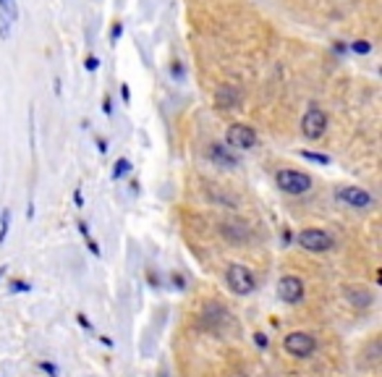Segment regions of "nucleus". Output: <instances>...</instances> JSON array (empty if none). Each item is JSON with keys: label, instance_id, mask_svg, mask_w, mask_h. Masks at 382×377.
Listing matches in <instances>:
<instances>
[{"label": "nucleus", "instance_id": "b1692460", "mask_svg": "<svg viewBox=\"0 0 382 377\" xmlns=\"http://www.w3.org/2000/svg\"><path fill=\"white\" fill-rule=\"evenodd\" d=\"M79 325H82V328H87V330H92V322L84 317V315H79Z\"/></svg>", "mask_w": 382, "mask_h": 377}, {"label": "nucleus", "instance_id": "5701e85b", "mask_svg": "<svg viewBox=\"0 0 382 377\" xmlns=\"http://www.w3.org/2000/svg\"><path fill=\"white\" fill-rule=\"evenodd\" d=\"M254 343H257L260 349H267V338H264V333H257V335H254Z\"/></svg>", "mask_w": 382, "mask_h": 377}, {"label": "nucleus", "instance_id": "4468645a", "mask_svg": "<svg viewBox=\"0 0 382 377\" xmlns=\"http://www.w3.org/2000/svg\"><path fill=\"white\" fill-rule=\"evenodd\" d=\"M129 173H131V160H129V157H118V160H116V165H113V173H110V176H113V181H118V178L129 176Z\"/></svg>", "mask_w": 382, "mask_h": 377}, {"label": "nucleus", "instance_id": "0eeeda50", "mask_svg": "<svg viewBox=\"0 0 382 377\" xmlns=\"http://www.w3.org/2000/svg\"><path fill=\"white\" fill-rule=\"evenodd\" d=\"M278 299L283 304H299L301 299H304V283H301V278H296V275H283L278 281Z\"/></svg>", "mask_w": 382, "mask_h": 377}, {"label": "nucleus", "instance_id": "f8f14e48", "mask_svg": "<svg viewBox=\"0 0 382 377\" xmlns=\"http://www.w3.org/2000/svg\"><path fill=\"white\" fill-rule=\"evenodd\" d=\"M346 299L354 306H356V309H367V306L372 304V299H374V296H372L367 288H348V291H346Z\"/></svg>", "mask_w": 382, "mask_h": 377}, {"label": "nucleus", "instance_id": "f3484780", "mask_svg": "<svg viewBox=\"0 0 382 377\" xmlns=\"http://www.w3.org/2000/svg\"><path fill=\"white\" fill-rule=\"evenodd\" d=\"M0 37H3V40L11 37V19H8L3 11H0Z\"/></svg>", "mask_w": 382, "mask_h": 377}, {"label": "nucleus", "instance_id": "aec40b11", "mask_svg": "<svg viewBox=\"0 0 382 377\" xmlns=\"http://www.w3.org/2000/svg\"><path fill=\"white\" fill-rule=\"evenodd\" d=\"M84 69H87V71H97V69H100V60H97L95 55H89V58L84 60Z\"/></svg>", "mask_w": 382, "mask_h": 377}, {"label": "nucleus", "instance_id": "9d476101", "mask_svg": "<svg viewBox=\"0 0 382 377\" xmlns=\"http://www.w3.org/2000/svg\"><path fill=\"white\" fill-rule=\"evenodd\" d=\"M226 319H228V312L220 304H207L204 306V322H207L212 330L220 328V322H226Z\"/></svg>", "mask_w": 382, "mask_h": 377}, {"label": "nucleus", "instance_id": "a878e982", "mask_svg": "<svg viewBox=\"0 0 382 377\" xmlns=\"http://www.w3.org/2000/svg\"><path fill=\"white\" fill-rule=\"evenodd\" d=\"M120 94H123V100H126V103H129V97H131V92H129V87H126V84H123V87H120Z\"/></svg>", "mask_w": 382, "mask_h": 377}, {"label": "nucleus", "instance_id": "39448f33", "mask_svg": "<svg viewBox=\"0 0 382 377\" xmlns=\"http://www.w3.org/2000/svg\"><path fill=\"white\" fill-rule=\"evenodd\" d=\"M327 123H330V118L325 113L322 107L311 105L304 116H301V134L307 137V139H320L325 137V131H327Z\"/></svg>", "mask_w": 382, "mask_h": 377}, {"label": "nucleus", "instance_id": "f257e3e1", "mask_svg": "<svg viewBox=\"0 0 382 377\" xmlns=\"http://www.w3.org/2000/svg\"><path fill=\"white\" fill-rule=\"evenodd\" d=\"M275 184L280 191H286L291 197H299V194H307L311 188V176L309 173H304V170H291V168H283V170H278L275 173Z\"/></svg>", "mask_w": 382, "mask_h": 377}, {"label": "nucleus", "instance_id": "f03ea898", "mask_svg": "<svg viewBox=\"0 0 382 377\" xmlns=\"http://www.w3.org/2000/svg\"><path fill=\"white\" fill-rule=\"evenodd\" d=\"M296 244L307 252L322 254V252H330L335 247V236L325 228H304V231L296 234Z\"/></svg>", "mask_w": 382, "mask_h": 377}, {"label": "nucleus", "instance_id": "1a4fd4ad", "mask_svg": "<svg viewBox=\"0 0 382 377\" xmlns=\"http://www.w3.org/2000/svg\"><path fill=\"white\" fill-rule=\"evenodd\" d=\"M210 157L215 160V165L228 168V170L239 165V157L230 152V147H228V144H212V147H210Z\"/></svg>", "mask_w": 382, "mask_h": 377}, {"label": "nucleus", "instance_id": "dca6fc26", "mask_svg": "<svg viewBox=\"0 0 382 377\" xmlns=\"http://www.w3.org/2000/svg\"><path fill=\"white\" fill-rule=\"evenodd\" d=\"M301 157L317 165H330V155H322V152H301Z\"/></svg>", "mask_w": 382, "mask_h": 377}, {"label": "nucleus", "instance_id": "6e6552de", "mask_svg": "<svg viewBox=\"0 0 382 377\" xmlns=\"http://www.w3.org/2000/svg\"><path fill=\"white\" fill-rule=\"evenodd\" d=\"M335 197L340 202H346V204H351V207H356V210H367L374 202L370 191L361 186H338L335 188Z\"/></svg>", "mask_w": 382, "mask_h": 377}, {"label": "nucleus", "instance_id": "20e7f679", "mask_svg": "<svg viewBox=\"0 0 382 377\" xmlns=\"http://www.w3.org/2000/svg\"><path fill=\"white\" fill-rule=\"evenodd\" d=\"M228 288L239 296H249L257 291V275L246 265H230L226 272Z\"/></svg>", "mask_w": 382, "mask_h": 377}, {"label": "nucleus", "instance_id": "bb28decb", "mask_svg": "<svg viewBox=\"0 0 382 377\" xmlns=\"http://www.w3.org/2000/svg\"><path fill=\"white\" fill-rule=\"evenodd\" d=\"M3 275H6V268H0V278H3Z\"/></svg>", "mask_w": 382, "mask_h": 377}, {"label": "nucleus", "instance_id": "393cba45", "mask_svg": "<svg viewBox=\"0 0 382 377\" xmlns=\"http://www.w3.org/2000/svg\"><path fill=\"white\" fill-rule=\"evenodd\" d=\"M120 32H123V26H120V24H116V26H113V40H118Z\"/></svg>", "mask_w": 382, "mask_h": 377}, {"label": "nucleus", "instance_id": "2eb2a0df", "mask_svg": "<svg viewBox=\"0 0 382 377\" xmlns=\"http://www.w3.org/2000/svg\"><path fill=\"white\" fill-rule=\"evenodd\" d=\"M0 11L6 13L11 21H16L19 19V3L16 0H0Z\"/></svg>", "mask_w": 382, "mask_h": 377}, {"label": "nucleus", "instance_id": "a211bd4d", "mask_svg": "<svg viewBox=\"0 0 382 377\" xmlns=\"http://www.w3.org/2000/svg\"><path fill=\"white\" fill-rule=\"evenodd\" d=\"M8 223H11V212L6 210L3 212V220H0V244H3L6 236H8Z\"/></svg>", "mask_w": 382, "mask_h": 377}, {"label": "nucleus", "instance_id": "4be33fe9", "mask_svg": "<svg viewBox=\"0 0 382 377\" xmlns=\"http://www.w3.org/2000/svg\"><path fill=\"white\" fill-rule=\"evenodd\" d=\"M11 291H29V283H24V281H13V283H11Z\"/></svg>", "mask_w": 382, "mask_h": 377}, {"label": "nucleus", "instance_id": "ddd939ff", "mask_svg": "<svg viewBox=\"0 0 382 377\" xmlns=\"http://www.w3.org/2000/svg\"><path fill=\"white\" fill-rule=\"evenodd\" d=\"M215 103L217 107H223V110H228V107H236V103H239V92L236 89H220V92L215 94Z\"/></svg>", "mask_w": 382, "mask_h": 377}, {"label": "nucleus", "instance_id": "412c9836", "mask_svg": "<svg viewBox=\"0 0 382 377\" xmlns=\"http://www.w3.org/2000/svg\"><path fill=\"white\" fill-rule=\"evenodd\" d=\"M39 367H42V369H45V372H48L50 377H60L58 367H55V365H50V362H42V365H39Z\"/></svg>", "mask_w": 382, "mask_h": 377}, {"label": "nucleus", "instance_id": "6ab92c4d", "mask_svg": "<svg viewBox=\"0 0 382 377\" xmlns=\"http://www.w3.org/2000/svg\"><path fill=\"white\" fill-rule=\"evenodd\" d=\"M351 50H354V53H358V55H367V53L372 50V45L367 42V40H356V42L351 45Z\"/></svg>", "mask_w": 382, "mask_h": 377}, {"label": "nucleus", "instance_id": "7ed1b4c3", "mask_svg": "<svg viewBox=\"0 0 382 377\" xmlns=\"http://www.w3.org/2000/svg\"><path fill=\"white\" fill-rule=\"evenodd\" d=\"M283 349L293 359H309L311 353L317 351V338L311 333H304V330H293L283 338Z\"/></svg>", "mask_w": 382, "mask_h": 377}, {"label": "nucleus", "instance_id": "423d86ee", "mask_svg": "<svg viewBox=\"0 0 382 377\" xmlns=\"http://www.w3.org/2000/svg\"><path fill=\"white\" fill-rule=\"evenodd\" d=\"M226 144L230 150H251L254 144H257V131L246 126V123H233V126H228L226 131Z\"/></svg>", "mask_w": 382, "mask_h": 377}, {"label": "nucleus", "instance_id": "9b49d317", "mask_svg": "<svg viewBox=\"0 0 382 377\" xmlns=\"http://www.w3.org/2000/svg\"><path fill=\"white\" fill-rule=\"evenodd\" d=\"M220 228H223V236H226V238H230V241H236V244L246 241V238L251 236L249 228H246L244 223H223Z\"/></svg>", "mask_w": 382, "mask_h": 377}]
</instances>
